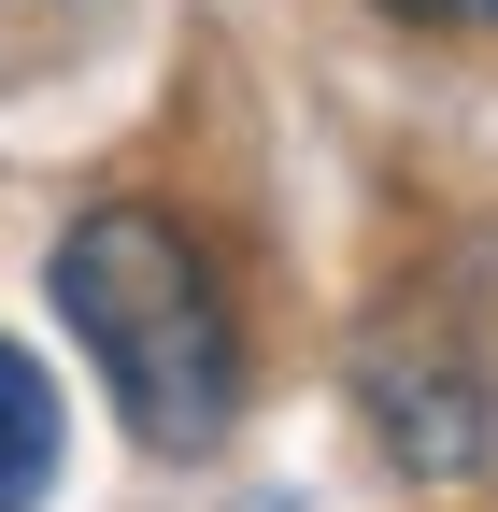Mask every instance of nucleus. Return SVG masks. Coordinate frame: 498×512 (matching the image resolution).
I'll use <instances>...</instances> for the list:
<instances>
[{"instance_id":"obj_1","label":"nucleus","mask_w":498,"mask_h":512,"mask_svg":"<svg viewBox=\"0 0 498 512\" xmlns=\"http://www.w3.org/2000/svg\"><path fill=\"white\" fill-rule=\"evenodd\" d=\"M43 285H57V328L100 356V384H114V413H129L143 456H200L242 413V313H228L214 242L171 200L72 214L57 256H43Z\"/></svg>"},{"instance_id":"obj_2","label":"nucleus","mask_w":498,"mask_h":512,"mask_svg":"<svg viewBox=\"0 0 498 512\" xmlns=\"http://www.w3.org/2000/svg\"><path fill=\"white\" fill-rule=\"evenodd\" d=\"M57 470H72V399H57V370L0 328V512H43Z\"/></svg>"},{"instance_id":"obj_3","label":"nucleus","mask_w":498,"mask_h":512,"mask_svg":"<svg viewBox=\"0 0 498 512\" xmlns=\"http://www.w3.org/2000/svg\"><path fill=\"white\" fill-rule=\"evenodd\" d=\"M385 15H427V29H498V0H385Z\"/></svg>"}]
</instances>
